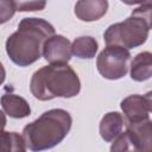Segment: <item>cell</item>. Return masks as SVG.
I'll use <instances>...</instances> for the list:
<instances>
[{"instance_id": "cell-1", "label": "cell", "mask_w": 152, "mask_h": 152, "mask_svg": "<svg viewBox=\"0 0 152 152\" xmlns=\"http://www.w3.org/2000/svg\"><path fill=\"white\" fill-rule=\"evenodd\" d=\"M55 36L53 26L42 18H24L18 30L6 40V52L19 66H27L40 58L45 42Z\"/></svg>"}, {"instance_id": "cell-2", "label": "cell", "mask_w": 152, "mask_h": 152, "mask_svg": "<svg viewBox=\"0 0 152 152\" xmlns=\"http://www.w3.org/2000/svg\"><path fill=\"white\" fill-rule=\"evenodd\" d=\"M72 119L64 109H50L23 129V139L32 152H42L58 145L69 133Z\"/></svg>"}, {"instance_id": "cell-3", "label": "cell", "mask_w": 152, "mask_h": 152, "mask_svg": "<svg viewBox=\"0 0 152 152\" xmlns=\"http://www.w3.org/2000/svg\"><path fill=\"white\" fill-rule=\"evenodd\" d=\"M81 82L71 66L63 63L50 64L37 70L31 78L32 95L48 101L55 97H74L80 93Z\"/></svg>"}, {"instance_id": "cell-4", "label": "cell", "mask_w": 152, "mask_h": 152, "mask_svg": "<svg viewBox=\"0 0 152 152\" xmlns=\"http://www.w3.org/2000/svg\"><path fill=\"white\" fill-rule=\"evenodd\" d=\"M148 26L137 17H128L121 23L110 25L103 33L107 46L115 45L126 50L142 45L148 37Z\"/></svg>"}, {"instance_id": "cell-5", "label": "cell", "mask_w": 152, "mask_h": 152, "mask_svg": "<svg viewBox=\"0 0 152 152\" xmlns=\"http://www.w3.org/2000/svg\"><path fill=\"white\" fill-rule=\"evenodd\" d=\"M131 53L121 46H106L96 59V66L102 77L108 80H119L128 71Z\"/></svg>"}, {"instance_id": "cell-6", "label": "cell", "mask_w": 152, "mask_h": 152, "mask_svg": "<svg viewBox=\"0 0 152 152\" xmlns=\"http://www.w3.org/2000/svg\"><path fill=\"white\" fill-rule=\"evenodd\" d=\"M72 52L70 42L61 34H55L49 38L43 48V56L50 64H68Z\"/></svg>"}, {"instance_id": "cell-7", "label": "cell", "mask_w": 152, "mask_h": 152, "mask_svg": "<svg viewBox=\"0 0 152 152\" xmlns=\"http://www.w3.org/2000/svg\"><path fill=\"white\" fill-rule=\"evenodd\" d=\"M121 109L126 116L127 124H137L148 119V109L146 107L144 96L138 94L129 95L124 99L121 101Z\"/></svg>"}, {"instance_id": "cell-8", "label": "cell", "mask_w": 152, "mask_h": 152, "mask_svg": "<svg viewBox=\"0 0 152 152\" xmlns=\"http://www.w3.org/2000/svg\"><path fill=\"white\" fill-rule=\"evenodd\" d=\"M126 126L138 147V152H152V121L147 119Z\"/></svg>"}, {"instance_id": "cell-9", "label": "cell", "mask_w": 152, "mask_h": 152, "mask_svg": "<svg viewBox=\"0 0 152 152\" xmlns=\"http://www.w3.org/2000/svg\"><path fill=\"white\" fill-rule=\"evenodd\" d=\"M108 2L106 0H82L75 5V14L82 21L99 20L106 14Z\"/></svg>"}, {"instance_id": "cell-10", "label": "cell", "mask_w": 152, "mask_h": 152, "mask_svg": "<svg viewBox=\"0 0 152 152\" xmlns=\"http://www.w3.org/2000/svg\"><path fill=\"white\" fill-rule=\"evenodd\" d=\"M124 118L118 112H109L107 113L100 122V134L104 141H112L116 137H119L122 132L124 127Z\"/></svg>"}, {"instance_id": "cell-11", "label": "cell", "mask_w": 152, "mask_h": 152, "mask_svg": "<svg viewBox=\"0 0 152 152\" xmlns=\"http://www.w3.org/2000/svg\"><path fill=\"white\" fill-rule=\"evenodd\" d=\"M152 77V52L144 51L138 53L131 63V78L142 82Z\"/></svg>"}, {"instance_id": "cell-12", "label": "cell", "mask_w": 152, "mask_h": 152, "mask_svg": "<svg viewBox=\"0 0 152 152\" xmlns=\"http://www.w3.org/2000/svg\"><path fill=\"white\" fill-rule=\"evenodd\" d=\"M1 107L2 110L7 113L11 118L20 119L30 115L31 108L25 99L14 95V94H5L1 97Z\"/></svg>"}, {"instance_id": "cell-13", "label": "cell", "mask_w": 152, "mask_h": 152, "mask_svg": "<svg viewBox=\"0 0 152 152\" xmlns=\"http://www.w3.org/2000/svg\"><path fill=\"white\" fill-rule=\"evenodd\" d=\"M97 51V42L89 36L76 38L71 44V52L81 59H90Z\"/></svg>"}, {"instance_id": "cell-14", "label": "cell", "mask_w": 152, "mask_h": 152, "mask_svg": "<svg viewBox=\"0 0 152 152\" xmlns=\"http://www.w3.org/2000/svg\"><path fill=\"white\" fill-rule=\"evenodd\" d=\"M23 135L17 132H1V152H26Z\"/></svg>"}, {"instance_id": "cell-15", "label": "cell", "mask_w": 152, "mask_h": 152, "mask_svg": "<svg viewBox=\"0 0 152 152\" xmlns=\"http://www.w3.org/2000/svg\"><path fill=\"white\" fill-rule=\"evenodd\" d=\"M110 152H138V147L128 131L114 139V142L110 146Z\"/></svg>"}, {"instance_id": "cell-16", "label": "cell", "mask_w": 152, "mask_h": 152, "mask_svg": "<svg viewBox=\"0 0 152 152\" xmlns=\"http://www.w3.org/2000/svg\"><path fill=\"white\" fill-rule=\"evenodd\" d=\"M139 7L133 10L132 14L133 17L140 18L146 23L148 28H152V1H144V2H138Z\"/></svg>"}, {"instance_id": "cell-17", "label": "cell", "mask_w": 152, "mask_h": 152, "mask_svg": "<svg viewBox=\"0 0 152 152\" xmlns=\"http://www.w3.org/2000/svg\"><path fill=\"white\" fill-rule=\"evenodd\" d=\"M17 11L15 7V1H6V0H1L0 1V21L5 23Z\"/></svg>"}, {"instance_id": "cell-18", "label": "cell", "mask_w": 152, "mask_h": 152, "mask_svg": "<svg viewBox=\"0 0 152 152\" xmlns=\"http://www.w3.org/2000/svg\"><path fill=\"white\" fill-rule=\"evenodd\" d=\"M45 1H15L17 11H40L45 7Z\"/></svg>"}, {"instance_id": "cell-19", "label": "cell", "mask_w": 152, "mask_h": 152, "mask_svg": "<svg viewBox=\"0 0 152 152\" xmlns=\"http://www.w3.org/2000/svg\"><path fill=\"white\" fill-rule=\"evenodd\" d=\"M144 100H145V103H146V107H147L148 112L152 113V90L144 95Z\"/></svg>"}]
</instances>
